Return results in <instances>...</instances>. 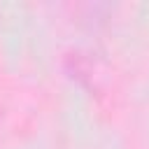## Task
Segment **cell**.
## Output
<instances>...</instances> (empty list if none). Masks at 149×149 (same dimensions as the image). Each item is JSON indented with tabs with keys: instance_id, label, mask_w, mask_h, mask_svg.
<instances>
[]
</instances>
